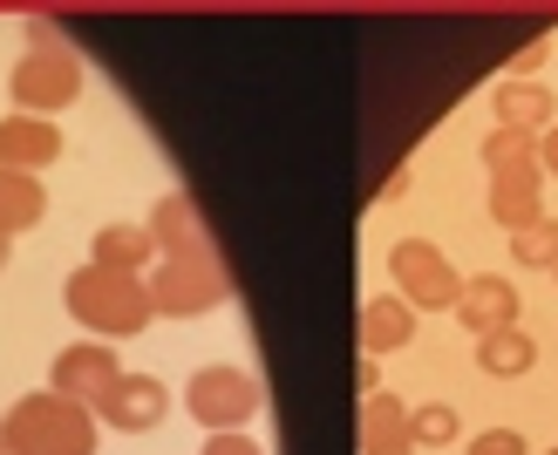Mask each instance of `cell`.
I'll use <instances>...</instances> for the list:
<instances>
[{"label":"cell","instance_id":"6da1fadb","mask_svg":"<svg viewBox=\"0 0 558 455\" xmlns=\"http://www.w3.org/2000/svg\"><path fill=\"white\" fill-rule=\"evenodd\" d=\"M490 211L505 218L511 232H524V224H538V218H545V197H538V157H532V163H511V170H497Z\"/></svg>","mask_w":558,"mask_h":455},{"label":"cell","instance_id":"7a4b0ae2","mask_svg":"<svg viewBox=\"0 0 558 455\" xmlns=\"http://www.w3.org/2000/svg\"><path fill=\"white\" fill-rule=\"evenodd\" d=\"M396 266H402V279H409V286L423 293L429 306H450V299L463 293L457 279H450V266H442V259H436L429 245H402V251H396Z\"/></svg>","mask_w":558,"mask_h":455},{"label":"cell","instance_id":"3957f363","mask_svg":"<svg viewBox=\"0 0 558 455\" xmlns=\"http://www.w3.org/2000/svg\"><path fill=\"white\" fill-rule=\"evenodd\" d=\"M463 320L477 333H505L518 320V293L505 279H477V286H463Z\"/></svg>","mask_w":558,"mask_h":455},{"label":"cell","instance_id":"277c9868","mask_svg":"<svg viewBox=\"0 0 558 455\" xmlns=\"http://www.w3.org/2000/svg\"><path fill=\"white\" fill-rule=\"evenodd\" d=\"M497 116H505V130H518V136H538L551 123V89L511 82V89H497Z\"/></svg>","mask_w":558,"mask_h":455},{"label":"cell","instance_id":"5b68a950","mask_svg":"<svg viewBox=\"0 0 558 455\" xmlns=\"http://www.w3.org/2000/svg\"><path fill=\"white\" fill-rule=\"evenodd\" d=\"M538 360V347H532V340H524L518 327H505V333H484V367H490V374H524V367H532Z\"/></svg>","mask_w":558,"mask_h":455},{"label":"cell","instance_id":"8992f818","mask_svg":"<svg viewBox=\"0 0 558 455\" xmlns=\"http://www.w3.org/2000/svg\"><path fill=\"white\" fill-rule=\"evenodd\" d=\"M518 259L524 266H558V224L551 218H538V224H524V232H518Z\"/></svg>","mask_w":558,"mask_h":455},{"label":"cell","instance_id":"52a82bcc","mask_svg":"<svg viewBox=\"0 0 558 455\" xmlns=\"http://www.w3.org/2000/svg\"><path fill=\"white\" fill-rule=\"evenodd\" d=\"M396 340H409V312L402 306H368V347H396Z\"/></svg>","mask_w":558,"mask_h":455},{"label":"cell","instance_id":"ba28073f","mask_svg":"<svg viewBox=\"0 0 558 455\" xmlns=\"http://www.w3.org/2000/svg\"><path fill=\"white\" fill-rule=\"evenodd\" d=\"M484 157H490V170H511V163H532V136H518V130H497Z\"/></svg>","mask_w":558,"mask_h":455},{"label":"cell","instance_id":"9c48e42d","mask_svg":"<svg viewBox=\"0 0 558 455\" xmlns=\"http://www.w3.org/2000/svg\"><path fill=\"white\" fill-rule=\"evenodd\" d=\"M198 408H205V421L226 415V408H245V388H239V381H205V388H198Z\"/></svg>","mask_w":558,"mask_h":455},{"label":"cell","instance_id":"30bf717a","mask_svg":"<svg viewBox=\"0 0 558 455\" xmlns=\"http://www.w3.org/2000/svg\"><path fill=\"white\" fill-rule=\"evenodd\" d=\"M470 455H524V442H518L511 429H497V435H484V442L470 448Z\"/></svg>","mask_w":558,"mask_h":455},{"label":"cell","instance_id":"8fae6325","mask_svg":"<svg viewBox=\"0 0 558 455\" xmlns=\"http://www.w3.org/2000/svg\"><path fill=\"white\" fill-rule=\"evenodd\" d=\"M415 429H423L429 442H450V429H457V421H450V408H429L423 421H415Z\"/></svg>","mask_w":558,"mask_h":455},{"label":"cell","instance_id":"7c38bea8","mask_svg":"<svg viewBox=\"0 0 558 455\" xmlns=\"http://www.w3.org/2000/svg\"><path fill=\"white\" fill-rule=\"evenodd\" d=\"M538 69H545V41H532V48L518 54V75H538Z\"/></svg>","mask_w":558,"mask_h":455},{"label":"cell","instance_id":"4fadbf2b","mask_svg":"<svg viewBox=\"0 0 558 455\" xmlns=\"http://www.w3.org/2000/svg\"><path fill=\"white\" fill-rule=\"evenodd\" d=\"M538 157H545V170L558 177V130H545V144H538Z\"/></svg>","mask_w":558,"mask_h":455},{"label":"cell","instance_id":"5bb4252c","mask_svg":"<svg viewBox=\"0 0 558 455\" xmlns=\"http://www.w3.org/2000/svg\"><path fill=\"white\" fill-rule=\"evenodd\" d=\"M551 455H558V448H551Z\"/></svg>","mask_w":558,"mask_h":455}]
</instances>
